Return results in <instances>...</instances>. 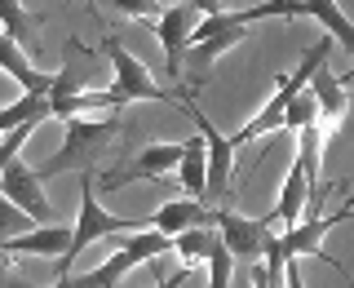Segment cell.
Listing matches in <instances>:
<instances>
[{
  "label": "cell",
  "mask_w": 354,
  "mask_h": 288,
  "mask_svg": "<svg viewBox=\"0 0 354 288\" xmlns=\"http://www.w3.org/2000/svg\"><path fill=\"white\" fill-rule=\"evenodd\" d=\"M147 222L151 217H115V213H106V208L97 204V177H93V169H84L80 173V217H75V226H71V249L53 262V275H58V280H62V275H71V262L80 258L88 244L111 240V235L147 231Z\"/></svg>",
  "instance_id": "obj_1"
},
{
  "label": "cell",
  "mask_w": 354,
  "mask_h": 288,
  "mask_svg": "<svg viewBox=\"0 0 354 288\" xmlns=\"http://www.w3.org/2000/svg\"><path fill=\"white\" fill-rule=\"evenodd\" d=\"M102 53L111 58V66H115V84L102 89V98H106L111 111H120V107H129V102H177V107H182L186 98H191V89H182V84H177V89L160 84L151 75V66L142 62V58H133L115 36L102 40Z\"/></svg>",
  "instance_id": "obj_2"
},
{
  "label": "cell",
  "mask_w": 354,
  "mask_h": 288,
  "mask_svg": "<svg viewBox=\"0 0 354 288\" xmlns=\"http://www.w3.org/2000/svg\"><path fill=\"white\" fill-rule=\"evenodd\" d=\"M328 49H332L328 40L310 44V49L301 53V62H297V66H292V71H288V75H279V89H274V93L266 98V107H261V111H257V116H252V120H248V125H243V129H235V133H230V138H226L230 147L239 151V147H248V142L266 138V133H279L288 102H292V98H297V93H301V89H306V80H310V75H315L319 66L328 62Z\"/></svg>",
  "instance_id": "obj_3"
},
{
  "label": "cell",
  "mask_w": 354,
  "mask_h": 288,
  "mask_svg": "<svg viewBox=\"0 0 354 288\" xmlns=\"http://www.w3.org/2000/svg\"><path fill=\"white\" fill-rule=\"evenodd\" d=\"M239 40H248V27L239 22L235 9H213L195 22L191 40H186V58H182V71H186V84H204L208 80V66H213L221 53H230Z\"/></svg>",
  "instance_id": "obj_4"
},
{
  "label": "cell",
  "mask_w": 354,
  "mask_h": 288,
  "mask_svg": "<svg viewBox=\"0 0 354 288\" xmlns=\"http://www.w3.org/2000/svg\"><path fill=\"white\" fill-rule=\"evenodd\" d=\"M115 133H120V120L115 116H106V120H84V116L66 120V125H62V151L36 169L40 182H44V177H53V173H66V169L84 173L88 164H93L97 155L111 147V138H115Z\"/></svg>",
  "instance_id": "obj_5"
},
{
  "label": "cell",
  "mask_w": 354,
  "mask_h": 288,
  "mask_svg": "<svg viewBox=\"0 0 354 288\" xmlns=\"http://www.w3.org/2000/svg\"><path fill=\"white\" fill-rule=\"evenodd\" d=\"M173 249V240L169 235H155V231H133V235H124L115 244V253L102 262V266H93L88 275H62L66 288H115L124 275L133 271V266H142V262H155L160 253H169Z\"/></svg>",
  "instance_id": "obj_6"
},
{
  "label": "cell",
  "mask_w": 354,
  "mask_h": 288,
  "mask_svg": "<svg viewBox=\"0 0 354 288\" xmlns=\"http://www.w3.org/2000/svg\"><path fill=\"white\" fill-rule=\"evenodd\" d=\"M177 160H182V142H147V147L133 151L124 164L106 169L97 177V186H102V191H124L129 182H160L169 169H177Z\"/></svg>",
  "instance_id": "obj_7"
},
{
  "label": "cell",
  "mask_w": 354,
  "mask_h": 288,
  "mask_svg": "<svg viewBox=\"0 0 354 288\" xmlns=\"http://www.w3.org/2000/svg\"><path fill=\"white\" fill-rule=\"evenodd\" d=\"M182 111L191 116L195 133L204 138V155H208V182H204V195L226 199V195H230V173H235V147L226 142V133H217V129H213V120H208L204 111H195L191 98L182 102Z\"/></svg>",
  "instance_id": "obj_8"
},
{
  "label": "cell",
  "mask_w": 354,
  "mask_h": 288,
  "mask_svg": "<svg viewBox=\"0 0 354 288\" xmlns=\"http://www.w3.org/2000/svg\"><path fill=\"white\" fill-rule=\"evenodd\" d=\"M0 195L14 199L36 226H49L53 222V204H49V195H44V186H40V173L31 169L22 155L14 164H5V173H0Z\"/></svg>",
  "instance_id": "obj_9"
},
{
  "label": "cell",
  "mask_w": 354,
  "mask_h": 288,
  "mask_svg": "<svg viewBox=\"0 0 354 288\" xmlns=\"http://www.w3.org/2000/svg\"><path fill=\"white\" fill-rule=\"evenodd\" d=\"M208 226L221 235V244H226V253L243 266L261 262V249H266V222L261 217H243V213H230V208H213V222Z\"/></svg>",
  "instance_id": "obj_10"
},
{
  "label": "cell",
  "mask_w": 354,
  "mask_h": 288,
  "mask_svg": "<svg viewBox=\"0 0 354 288\" xmlns=\"http://www.w3.org/2000/svg\"><path fill=\"white\" fill-rule=\"evenodd\" d=\"M195 22H199V9L191 5V0H186V5H164V14L151 22V27H155V36H160V44H164V66H169V75H173V80L182 75L186 40H191Z\"/></svg>",
  "instance_id": "obj_11"
},
{
  "label": "cell",
  "mask_w": 354,
  "mask_h": 288,
  "mask_svg": "<svg viewBox=\"0 0 354 288\" xmlns=\"http://www.w3.org/2000/svg\"><path fill=\"white\" fill-rule=\"evenodd\" d=\"M93 107H106L102 93H88L80 84V75L71 71V62L62 66V71H53V84H49V116L53 120H75L80 111H93Z\"/></svg>",
  "instance_id": "obj_12"
},
{
  "label": "cell",
  "mask_w": 354,
  "mask_h": 288,
  "mask_svg": "<svg viewBox=\"0 0 354 288\" xmlns=\"http://www.w3.org/2000/svg\"><path fill=\"white\" fill-rule=\"evenodd\" d=\"M213 222V208L208 204H199V199H169V204H160L155 208V217L147 222V231H155V235H186V231H195V226H208Z\"/></svg>",
  "instance_id": "obj_13"
},
{
  "label": "cell",
  "mask_w": 354,
  "mask_h": 288,
  "mask_svg": "<svg viewBox=\"0 0 354 288\" xmlns=\"http://www.w3.org/2000/svg\"><path fill=\"white\" fill-rule=\"evenodd\" d=\"M66 249H71V226H62V222L31 226L27 235H14V240L0 244V253H27V258H53V262H58Z\"/></svg>",
  "instance_id": "obj_14"
},
{
  "label": "cell",
  "mask_w": 354,
  "mask_h": 288,
  "mask_svg": "<svg viewBox=\"0 0 354 288\" xmlns=\"http://www.w3.org/2000/svg\"><path fill=\"white\" fill-rule=\"evenodd\" d=\"M306 89H310V98H315V111H319V120H324V133H332L341 125V116H346V84H341V75H332L328 71V62L319 66L315 75L306 80Z\"/></svg>",
  "instance_id": "obj_15"
},
{
  "label": "cell",
  "mask_w": 354,
  "mask_h": 288,
  "mask_svg": "<svg viewBox=\"0 0 354 288\" xmlns=\"http://www.w3.org/2000/svg\"><path fill=\"white\" fill-rule=\"evenodd\" d=\"M0 71L14 75V80L22 84V93H49V84H53V75L36 71L31 58H27V49H22L18 40H9L5 31H0Z\"/></svg>",
  "instance_id": "obj_16"
},
{
  "label": "cell",
  "mask_w": 354,
  "mask_h": 288,
  "mask_svg": "<svg viewBox=\"0 0 354 288\" xmlns=\"http://www.w3.org/2000/svg\"><path fill=\"white\" fill-rule=\"evenodd\" d=\"M177 182L186 186V199H204V182H208V155H204V138H186L182 142V160H177Z\"/></svg>",
  "instance_id": "obj_17"
},
{
  "label": "cell",
  "mask_w": 354,
  "mask_h": 288,
  "mask_svg": "<svg viewBox=\"0 0 354 288\" xmlns=\"http://www.w3.org/2000/svg\"><path fill=\"white\" fill-rule=\"evenodd\" d=\"M0 27H5L9 40H18L22 49H27V44L36 40V31H40V14L22 9L18 0H0Z\"/></svg>",
  "instance_id": "obj_18"
},
{
  "label": "cell",
  "mask_w": 354,
  "mask_h": 288,
  "mask_svg": "<svg viewBox=\"0 0 354 288\" xmlns=\"http://www.w3.org/2000/svg\"><path fill=\"white\" fill-rule=\"evenodd\" d=\"M319 120V111H315V98H310V89H301V93L288 102V111H283V125H279V133H297V129H306V125H315Z\"/></svg>",
  "instance_id": "obj_19"
},
{
  "label": "cell",
  "mask_w": 354,
  "mask_h": 288,
  "mask_svg": "<svg viewBox=\"0 0 354 288\" xmlns=\"http://www.w3.org/2000/svg\"><path fill=\"white\" fill-rule=\"evenodd\" d=\"M208 288H230V271H235V258L226 253V244H221V235L213 240V249H208Z\"/></svg>",
  "instance_id": "obj_20"
},
{
  "label": "cell",
  "mask_w": 354,
  "mask_h": 288,
  "mask_svg": "<svg viewBox=\"0 0 354 288\" xmlns=\"http://www.w3.org/2000/svg\"><path fill=\"white\" fill-rule=\"evenodd\" d=\"M31 226H36V222L22 213L14 199H5V195H0V244H5V240H14V235H27Z\"/></svg>",
  "instance_id": "obj_21"
},
{
  "label": "cell",
  "mask_w": 354,
  "mask_h": 288,
  "mask_svg": "<svg viewBox=\"0 0 354 288\" xmlns=\"http://www.w3.org/2000/svg\"><path fill=\"white\" fill-rule=\"evenodd\" d=\"M115 9H120L124 18H142V22H155V18L164 14V5H160V0H120Z\"/></svg>",
  "instance_id": "obj_22"
},
{
  "label": "cell",
  "mask_w": 354,
  "mask_h": 288,
  "mask_svg": "<svg viewBox=\"0 0 354 288\" xmlns=\"http://www.w3.org/2000/svg\"><path fill=\"white\" fill-rule=\"evenodd\" d=\"M0 288H40V284H31L22 271H14V266L0 258Z\"/></svg>",
  "instance_id": "obj_23"
},
{
  "label": "cell",
  "mask_w": 354,
  "mask_h": 288,
  "mask_svg": "<svg viewBox=\"0 0 354 288\" xmlns=\"http://www.w3.org/2000/svg\"><path fill=\"white\" fill-rule=\"evenodd\" d=\"M283 288H306V280H301V262H288V266H283Z\"/></svg>",
  "instance_id": "obj_24"
},
{
  "label": "cell",
  "mask_w": 354,
  "mask_h": 288,
  "mask_svg": "<svg viewBox=\"0 0 354 288\" xmlns=\"http://www.w3.org/2000/svg\"><path fill=\"white\" fill-rule=\"evenodd\" d=\"M186 280V271H177V275H169V288H177V284H182Z\"/></svg>",
  "instance_id": "obj_25"
},
{
  "label": "cell",
  "mask_w": 354,
  "mask_h": 288,
  "mask_svg": "<svg viewBox=\"0 0 354 288\" xmlns=\"http://www.w3.org/2000/svg\"><path fill=\"white\" fill-rule=\"evenodd\" d=\"M53 288H66V280H58V284H53Z\"/></svg>",
  "instance_id": "obj_26"
}]
</instances>
